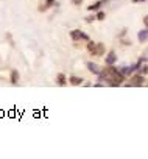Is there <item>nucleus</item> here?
Listing matches in <instances>:
<instances>
[{
    "mask_svg": "<svg viewBox=\"0 0 148 159\" xmlns=\"http://www.w3.org/2000/svg\"><path fill=\"white\" fill-rule=\"evenodd\" d=\"M100 81H103V84H107L111 87H117V86H122L125 81V75L120 73L118 67H114L112 65H106L104 69L100 70V73L97 75Z\"/></svg>",
    "mask_w": 148,
    "mask_h": 159,
    "instance_id": "nucleus-1",
    "label": "nucleus"
},
{
    "mask_svg": "<svg viewBox=\"0 0 148 159\" xmlns=\"http://www.w3.org/2000/svg\"><path fill=\"white\" fill-rule=\"evenodd\" d=\"M145 84H146V83H145V76L140 75V73L132 75V76L129 78V81L126 83V86H129V87H139V86H145Z\"/></svg>",
    "mask_w": 148,
    "mask_h": 159,
    "instance_id": "nucleus-2",
    "label": "nucleus"
},
{
    "mask_svg": "<svg viewBox=\"0 0 148 159\" xmlns=\"http://www.w3.org/2000/svg\"><path fill=\"white\" fill-rule=\"evenodd\" d=\"M70 37H72V41H89V36L86 33H83L81 30H72L70 31Z\"/></svg>",
    "mask_w": 148,
    "mask_h": 159,
    "instance_id": "nucleus-3",
    "label": "nucleus"
},
{
    "mask_svg": "<svg viewBox=\"0 0 148 159\" xmlns=\"http://www.w3.org/2000/svg\"><path fill=\"white\" fill-rule=\"evenodd\" d=\"M104 59H106V65H112V64H115V62H117V55H115V51L111 50V51L104 56Z\"/></svg>",
    "mask_w": 148,
    "mask_h": 159,
    "instance_id": "nucleus-4",
    "label": "nucleus"
},
{
    "mask_svg": "<svg viewBox=\"0 0 148 159\" xmlns=\"http://www.w3.org/2000/svg\"><path fill=\"white\" fill-rule=\"evenodd\" d=\"M86 67H87V70H89L90 73H93V75H98V73H100V70H101L100 65H98V64H95V62H92V61L86 64Z\"/></svg>",
    "mask_w": 148,
    "mask_h": 159,
    "instance_id": "nucleus-5",
    "label": "nucleus"
},
{
    "mask_svg": "<svg viewBox=\"0 0 148 159\" xmlns=\"http://www.w3.org/2000/svg\"><path fill=\"white\" fill-rule=\"evenodd\" d=\"M19 80H20V75H19V70H16V69H12V70H11V75H9V81H11V84H14V86H17V84H19Z\"/></svg>",
    "mask_w": 148,
    "mask_h": 159,
    "instance_id": "nucleus-6",
    "label": "nucleus"
},
{
    "mask_svg": "<svg viewBox=\"0 0 148 159\" xmlns=\"http://www.w3.org/2000/svg\"><path fill=\"white\" fill-rule=\"evenodd\" d=\"M107 2V0H98V2H95V3H92V5H89L87 6V11H90V12H93V11H98L104 3Z\"/></svg>",
    "mask_w": 148,
    "mask_h": 159,
    "instance_id": "nucleus-7",
    "label": "nucleus"
},
{
    "mask_svg": "<svg viewBox=\"0 0 148 159\" xmlns=\"http://www.w3.org/2000/svg\"><path fill=\"white\" fill-rule=\"evenodd\" d=\"M137 39H139V42H140V44H145V42L148 41V30H146V28L140 30L139 34H137Z\"/></svg>",
    "mask_w": 148,
    "mask_h": 159,
    "instance_id": "nucleus-8",
    "label": "nucleus"
},
{
    "mask_svg": "<svg viewBox=\"0 0 148 159\" xmlns=\"http://www.w3.org/2000/svg\"><path fill=\"white\" fill-rule=\"evenodd\" d=\"M67 81H69L72 86H81L84 80L79 78V76H69V78H67Z\"/></svg>",
    "mask_w": 148,
    "mask_h": 159,
    "instance_id": "nucleus-9",
    "label": "nucleus"
},
{
    "mask_svg": "<svg viewBox=\"0 0 148 159\" xmlns=\"http://www.w3.org/2000/svg\"><path fill=\"white\" fill-rule=\"evenodd\" d=\"M87 50H89V53L90 55H93V56H97V42H93V41H87Z\"/></svg>",
    "mask_w": 148,
    "mask_h": 159,
    "instance_id": "nucleus-10",
    "label": "nucleus"
},
{
    "mask_svg": "<svg viewBox=\"0 0 148 159\" xmlns=\"http://www.w3.org/2000/svg\"><path fill=\"white\" fill-rule=\"evenodd\" d=\"M56 83H58L59 86H65V84H67V76H65L64 73H58V76H56Z\"/></svg>",
    "mask_w": 148,
    "mask_h": 159,
    "instance_id": "nucleus-11",
    "label": "nucleus"
},
{
    "mask_svg": "<svg viewBox=\"0 0 148 159\" xmlns=\"http://www.w3.org/2000/svg\"><path fill=\"white\" fill-rule=\"evenodd\" d=\"M104 55V47L101 42H97V56H103Z\"/></svg>",
    "mask_w": 148,
    "mask_h": 159,
    "instance_id": "nucleus-12",
    "label": "nucleus"
},
{
    "mask_svg": "<svg viewBox=\"0 0 148 159\" xmlns=\"http://www.w3.org/2000/svg\"><path fill=\"white\" fill-rule=\"evenodd\" d=\"M104 17H106V12H104V11H100V9H98L97 16H95V20H104Z\"/></svg>",
    "mask_w": 148,
    "mask_h": 159,
    "instance_id": "nucleus-13",
    "label": "nucleus"
},
{
    "mask_svg": "<svg viewBox=\"0 0 148 159\" xmlns=\"http://www.w3.org/2000/svg\"><path fill=\"white\" fill-rule=\"evenodd\" d=\"M47 8H50V6H55V5H58L56 3V0H45V3H44Z\"/></svg>",
    "mask_w": 148,
    "mask_h": 159,
    "instance_id": "nucleus-14",
    "label": "nucleus"
},
{
    "mask_svg": "<svg viewBox=\"0 0 148 159\" xmlns=\"http://www.w3.org/2000/svg\"><path fill=\"white\" fill-rule=\"evenodd\" d=\"M93 20H95V16H87V17H86V22H89V23L93 22Z\"/></svg>",
    "mask_w": 148,
    "mask_h": 159,
    "instance_id": "nucleus-15",
    "label": "nucleus"
},
{
    "mask_svg": "<svg viewBox=\"0 0 148 159\" xmlns=\"http://www.w3.org/2000/svg\"><path fill=\"white\" fill-rule=\"evenodd\" d=\"M72 3H73V5H76V6H79V5L83 3V0H72Z\"/></svg>",
    "mask_w": 148,
    "mask_h": 159,
    "instance_id": "nucleus-16",
    "label": "nucleus"
},
{
    "mask_svg": "<svg viewBox=\"0 0 148 159\" xmlns=\"http://www.w3.org/2000/svg\"><path fill=\"white\" fill-rule=\"evenodd\" d=\"M126 31H128V30H126V28H123L122 31H120V33H118V37H123V36L126 34Z\"/></svg>",
    "mask_w": 148,
    "mask_h": 159,
    "instance_id": "nucleus-17",
    "label": "nucleus"
},
{
    "mask_svg": "<svg viewBox=\"0 0 148 159\" xmlns=\"http://www.w3.org/2000/svg\"><path fill=\"white\" fill-rule=\"evenodd\" d=\"M45 9H48V8H47V6H45L44 3H42L41 6H39V11H45Z\"/></svg>",
    "mask_w": 148,
    "mask_h": 159,
    "instance_id": "nucleus-18",
    "label": "nucleus"
},
{
    "mask_svg": "<svg viewBox=\"0 0 148 159\" xmlns=\"http://www.w3.org/2000/svg\"><path fill=\"white\" fill-rule=\"evenodd\" d=\"M143 23H145V28H146V23H148V16L146 14L143 16Z\"/></svg>",
    "mask_w": 148,
    "mask_h": 159,
    "instance_id": "nucleus-19",
    "label": "nucleus"
},
{
    "mask_svg": "<svg viewBox=\"0 0 148 159\" xmlns=\"http://www.w3.org/2000/svg\"><path fill=\"white\" fill-rule=\"evenodd\" d=\"M132 2H134V3H145L146 0H132Z\"/></svg>",
    "mask_w": 148,
    "mask_h": 159,
    "instance_id": "nucleus-20",
    "label": "nucleus"
}]
</instances>
